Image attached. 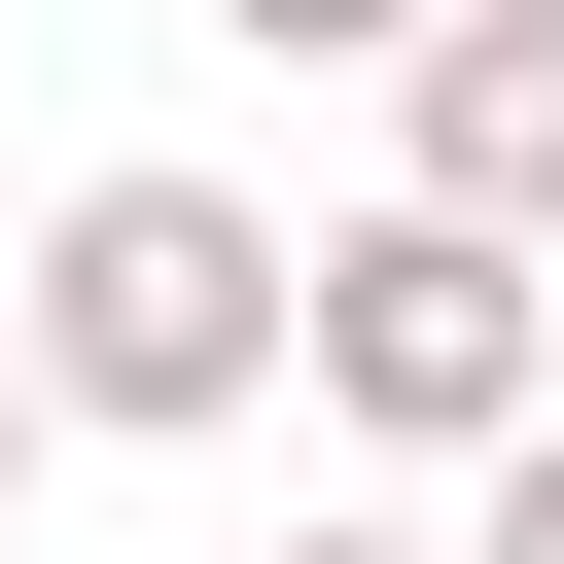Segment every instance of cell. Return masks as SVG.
Masks as SVG:
<instances>
[{
  "mask_svg": "<svg viewBox=\"0 0 564 564\" xmlns=\"http://www.w3.org/2000/svg\"><path fill=\"white\" fill-rule=\"evenodd\" d=\"M282 564H458V529H282Z\"/></svg>",
  "mask_w": 564,
  "mask_h": 564,
  "instance_id": "cell-7",
  "label": "cell"
},
{
  "mask_svg": "<svg viewBox=\"0 0 564 564\" xmlns=\"http://www.w3.org/2000/svg\"><path fill=\"white\" fill-rule=\"evenodd\" d=\"M35 458H70V388H35V317H0V494H35Z\"/></svg>",
  "mask_w": 564,
  "mask_h": 564,
  "instance_id": "cell-6",
  "label": "cell"
},
{
  "mask_svg": "<svg viewBox=\"0 0 564 564\" xmlns=\"http://www.w3.org/2000/svg\"><path fill=\"white\" fill-rule=\"evenodd\" d=\"M564 247H494V212H317V423H388V458H529L564 423V317H529Z\"/></svg>",
  "mask_w": 564,
  "mask_h": 564,
  "instance_id": "cell-2",
  "label": "cell"
},
{
  "mask_svg": "<svg viewBox=\"0 0 564 564\" xmlns=\"http://www.w3.org/2000/svg\"><path fill=\"white\" fill-rule=\"evenodd\" d=\"M212 35H282V70H423V0H212Z\"/></svg>",
  "mask_w": 564,
  "mask_h": 564,
  "instance_id": "cell-4",
  "label": "cell"
},
{
  "mask_svg": "<svg viewBox=\"0 0 564 564\" xmlns=\"http://www.w3.org/2000/svg\"><path fill=\"white\" fill-rule=\"evenodd\" d=\"M388 176H423V212H494V247H564V0H423Z\"/></svg>",
  "mask_w": 564,
  "mask_h": 564,
  "instance_id": "cell-3",
  "label": "cell"
},
{
  "mask_svg": "<svg viewBox=\"0 0 564 564\" xmlns=\"http://www.w3.org/2000/svg\"><path fill=\"white\" fill-rule=\"evenodd\" d=\"M0 317H35L70 423H247V388H317V247H282L247 176H70Z\"/></svg>",
  "mask_w": 564,
  "mask_h": 564,
  "instance_id": "cell-1",
  "label": "cell"
},
{
  "mask_svg": "<svg viewBox=\"0 0 564 564\" xmlns=\"http://www.w3.org/2000/svg\"><path fill=\"white\" fill-rule=\"evenodd\" d=\"M458 564H564V423H529V458H494V494H458Z\"/></svg>",
  "mask_w": 564,
  "mask_h": 564,
  "instance_id": "cell-5",
  "label": "cell"
}]
</instances>
